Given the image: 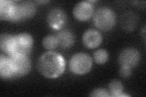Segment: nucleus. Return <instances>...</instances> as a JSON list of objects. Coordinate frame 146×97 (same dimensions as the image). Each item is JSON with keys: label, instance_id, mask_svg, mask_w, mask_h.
<instances>
[{"label": "nucleus", "instance_id": "nucleus-17", "mask_svg": "<svg viewBox=\"0 0 146 97\" xmlns=\"http://www.w3.org/2000/svg\"><path fill=\"white\" fill-rule=\"evenodd\" d=\"M95 62L98 64H104L108 59L109 54L106 50L99 49L95 51L93 54Z\"/></svg>", "mask_w": 146, "mask_h": 97}, {"label": "nucleus", "instance_id": "nucleus-19", "mask_svg": "<svg viewBox=\"0 0 146 97\" xmlns=\"http://www.w3.org/2000/svg\"><path fill=\"white\" fill-rule=\"evenodd\" d=\"M91 96L93 97H98V96H110L109 92L105 89L102 88H98L94 90L91 92L90 95Z\"/></svg>", "mask_w": 146, "mask_h": 97}, {"label": "nucleus", "instance_id": "nucleus-1", "mask_svg": "<svg viewBox=\"0 0 146 97\" xmlns=\"http://www.w3.org/2000/svg\"><path fill=\"white\" fill-rule=\"evenodd\" d=\"M65 66L64 58L60 54L54 51L43 53L37 62V68L40 73L49 79H54L62 75Z\"/></svg>", "mask_w": 146, "mask_h": 97}, {"label": "nucleus", "instance_id": "nucleus-5", "mask_svg": "<svg viewBox=\"0 0 146 97\" xmlns=\"http://www.w3.org/2000/svg\"><path fill=\"white\" fill-rule=\"evenodd\" d=\"M141 55L138 50L129 48L122 50L119 55L118 62L121 67L132 69L138 65L140 61Z\"/></svg>", "mask_w": 146, "mask_h": 97}, {"label": "nucleus", "instance_id": "nucleus-6", "mask_svg": "<svg viewBox=\"0 0 146 97\" xmlns=\"http://www.w3.org/2000/svg\"><path fill=\"white\" fill-rule=\"evenodd\" d=\"M9 57L11 58L16 78L25 76L30 72L31 62L28 56L13 55Z\"/></svg>", "mask_w": 146, "mask_h": 97}, {"label": "nucleus", "instance_id": "nucleus-18", "mask_svg": "<svg viewBox=\"0 0 146 97\" xmlns=\"http://www.w3.org/2000/svg\"><path fill=\"white\" fill-rule=\"evenodd\" d=\"M12 38V35L9 34H1V49L4 53H8L9 46L11 42V40Z\"/></svg>", "mask_w": 146, "mask_h": 97}, {"label": "nucleus", "instance_id": "nucleus-14", "mask_svg": "<svg viewBox=\"0 0 146 97\" xmlns=\"http://www.w3.org/2000/svg\"><path fill=\"white\" fill-rule=\"evenodd\" d=\"M20 6L23 20L31 18L35 15L36 7L33 3L26 1L20 4Z\"/></svg>", "mask_w": 146, "mask_h": 97}, {"label": "nucleus", "instance_id": "nucleus-12", "mask_svg": "<svg viewBox=\"0 0 146 97\" xmlns=\"http://www.w3.org/2000/svg\"><path fill=\"white\" fill-rule=\"evenodd\" d=\"M16 3L12 1H1L0 2V18L1 20L10 21L13 9Z\"/></svg>", "mask_w": 146, "mask_h": 97}, {"label": "nucleus", "instance_id": "nucleus-20", "mask_svg": "<svg viewBox=\"0 0 146 97\" xmlns=\"http://www.w3.org/2000/svg\"><path fill=\"white\" fill-rule=\"evenodd\" d=\"M131 74V69L125 67H121L119 69V75L121 77L127 78Z\"/></svg>", "mask_w": 146, "mask_h": 97}, {"label": "nucleus", "instance_id": "nucleus-16", "mask_svg": "<svg viewBox=\"0 0 146 97\" xmlns=\"http://www.w3.org/2000/svg\"><path fill=\"white\" fill-rule=\"evenodd\" d=\"M42 44L43 47L47 50L51 51L52 50L56 49L58 46L57 38L56 36L49 35L43 38Z\"/></svg>", "mask_w": 146, "mask_h": 97}, {"label": "nucleus", "instance_id": "nucleus-4", "mask_svg": "<svg viewBox=\"0 0 146 97\" xmlns=\"http://www.w3.org/2000/svg\"><path fill=\"white\" fill-rule=\"evenodd\" d=\"M92 58L88 54L84 52L73 55L69 62L70 71L78 75H85L88 73L92 68Z\"/></svg>", "mask_w": 146, "mask_h": 97}, {"label": "nucleus", "instance_id": "nucleus-7", "mask_svg": "<svg viewBox=\"0 0 146 97\" xmlns=\"http://www.w3.org/2000/svg\"><path fill=\"white\" fill-rule=\"evenodd\" d=\"M94 5L91 1H82L77 3L73 9V15L77 20L86 21L94 15Z\"/></svg>", "mask_w": 146, "mask_h": 97}, {"label": "nucleus", "instance_id": "nucleus-8", "mask_svg": "<svg viewBox=\"0 0 146 97\" xmlns=\"http://www.w3.org/2000/svg\"><path fill=\"white\" fill-rule=\"evenodd\" d=\"M47 21L53 29H60L66 21V13L60 8H54L48 13Z\"/></svg>", "mask_w": 146, "mask_h": 97}, {"label": "nucleus", "instance_id": "nucleus-9", "mask_svg": "<svg viewBox=\"0 0 146 97\" xmlns=\"http://www.w3.org/2000/svg\"><path fill=\"white\" fill-rule=\"evenodd\" d=\"M82 41L85 47L88 49H94L99 47L102 43V36L97 30L88 29L84 34Z\"/></svg>", "mask_w": 146, "mask_h": 97}, {"label": "nucleus", "instance_id": "nucleus-13", "mask_svg": "<svg viewBox=\"0 0 146 97\" xmlns=\"http://www.w3.org/2000/svg\"><path fill=\"white\" fill-rule=\"evenodd\" d=\"M123 28L127 30H133L137 25V17L133 13H126L121 19Z\"/></svg>", "mask_w": 146, "mask_h": 97}, {"label": "nucleus", "instance_id": "nucleus-3", "mask_svg": "<svg viewBox=\"0 0 146 97\" xmlns=\"http://www.w3.org/2000/svg\"><path fill=\"white\" fill-rule=\"evenodd\" d=\"M116 17L111 9L103 7L99 8L93 16L95 26L102 31H109L115 26Z\"/></svg>", "mask_w": 146, "mask_h": 97}, {"label": "nucleus", "instance_id": "nucleus-15", "mask_svg": "<svg viewBox=\"0 0 146 97\" xmlns=\"http://www.w3.org/2000/svg\"><path fill=\"white\" fill-rule=\"evenodd\" d=\"M109 93L112 96H123L127 95H123L124 93V86L119 80H115L111 81L109 84Z\"/></svg>", "mask_w": 146, "mask_h": 97}, {"label": "nucleus", "instance_id": "nucleus-11", "mask_svg": "<svg viewBox=\"0 0 146 97\" xmlns=\"http://www.w3.org/2000/svg\"><path fill=\"white\" fill-rule=\"evenodd\" d=\"M58 46L63 49L70 48L75 42V36L72 32L68 30H63L56 35Z\"/></svg>", "mask_w": 146, "mask_h": 97}, {"label": "nucleus", "instance_id": "nucleus-10", "mask_svg": "<svg viewBox=\"0 0 146 97\" xmlns=\"http://www.w3.org/2000/svg\"><path fill=\"white\" fill-rule=\"evenodd\" d=\"M0 76L2 79L6 80L16 78L11 60L9 56L1 55L0 57Z\"/></svg>", "mask_w": 146, "mask_h": 97}, {"label": "nucleus", "instance_id": "nucleus-2", "mask_svg": "<svg viewBox=\"0 0 146 97\" xmlns=\"http://www.w3.org/2000/svg\"><path fill=\"white\" fill-rule=\"evenodd\" d=\"M33 38L29 34L21 33L12 35L7 53L8 56H13V55L28 56L33 49Z\"/></svg>", "mask_w": 146, "mask_h": 97}]
</instances>
